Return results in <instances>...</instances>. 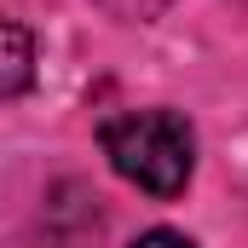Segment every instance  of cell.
I'll use <instances>...</instances> for the list:
<instances>
[{
	"instance_id": "1",
	"label": "cell",
	"mask_w": 248,
	"mask_h": 248,
	"mask_svg": "<svg viewBox=\"0 0 248 248\" xmlns=\"http://www.w3.org/2000/svg\"><path fill=\"white\" fill-rule=\"evenodd\" d=\"M98 144L110 156V168L144 196H179L196 173V133L179 110H122L104 116Z\"/></svg>"
},
{
	"instance_id": "2",
	"label": "cell",
	"mask_w": 248,
	"mask_h": 248,
	"mask_svg": "<svg viewBox=\"0 0 248 248\" xmlns=\"http://www.w3.org/2000/svg\"><path fill=\"white\" fill-rule=\"evenodd\" d=\"M29 29L17 23V17H6V81H0V93L6 98H17L23 87H29Z\"/></svg>"
},
{
	"instance_id": "3",
	"label": "cell",
	"mask_w": 248,
	"mask_h": 248,
	"mask_svg": "<svg viewBox=\"0 0 248 248\" xmlns=\"http://www.w3.org/2000/svg\"><path fill=\"white\" fill-rule=\"evenodd\" d=\"M127 248H196L190 237H179V231H144L139 243H127Z\"/></svg>"
}]
</instances>
